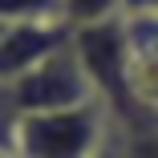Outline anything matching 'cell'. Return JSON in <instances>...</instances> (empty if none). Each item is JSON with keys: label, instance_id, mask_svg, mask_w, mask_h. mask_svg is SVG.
Returning a JSON list of instances; mask_svg holds the SVG:
<instances>
[{"label": "cell", "instance_id": "obj_1", "mask_svg": "<svg viewBox=\"0 0 158 158\" xmlns=\"http://www.w3.org/2000/svg\"><path fill=\"white\" fill-rule=\"evenodd\" d=\"M4 106H8V122L16 118H33V114H61V110H77L89 106V93H98L77 57V45L53 53L49 61H41L37 69H28L12 81H4Z\"/></svg>", "mask_w": 158, "mask_h": 158}, {"label": "cell", "instance_id": "obj_2", "mask_svg": "<svg viewBox=\"0 0 158 158\" xmlns=\"http://www.w3.org/2000/svg\"><path fill=\"white\" fill-rule=\"evenodd\" d=\"M102 106H77L61 114H33L16 118L12 126V146L20 158H102Z\"/></svg>", "mask_w": 158, "mask_h": 158}, {"label": "cell", "instance_id": "obj_3", "mask_svg": "<svg viewBox=\"0 0 158 158\" xmlns=\"http://www.w3.org/2000/svg\"><path fill=\"white\" fill-rule=\"evenodd\" d=\"M77 37L73 24H4V45H0V69L4 81L37 69L53 53L69 49Z\"/></svg>", "mask_w": 158, "mask_h": 158}, {"label": "cell", "instance_id": "obj_4", "mask_svg": "<svg viewBox=\"0 0 158 158\" xmlns=\"http://www.w3.org/2000/svg\"><path fill=\"white\" fill-rule=\"evenodd\" d=\"M4 24H69L65 0H0Z\"/></svg>", "mask_w": 158, "mask_h": 158}, {"label": "cell", "instance_id": "obj_5", "mask_svg": "<svg viewBox=\"0 0 158 158\" xmlns=\"http://www.w3.org/2000/svg\"><path fill=\"white\" fill-rule=\"evenodd\" d=\"M122 8H126V0H65V16H69V24H73V28L114 20Z\"/></svg>", "mask_w": 158, "mask_h": 158}, {"label": "cell", "instance_id": "obj_6", "mask_svg": "<svg viewBox=\"0 0 158 158\" xmlns=\"http://www.w3.org/2000/svg\"><path fill=\"white\" fill-rule=\"evenodd\" d=\"M130 150H134V158H158V134L154 138H134Z\"/></svg>", "mask_w": 158, "mask_h": 158}, {"label": "cell", "instance_id": "obj_7", "mask_svg": "<svg viewBox=\"0 0 158 158\" xmlns=\"http://www.w3.org/2000/svg\"><path fill=\"white\" fill-rule=\"evenodd\" d=\"M126 8H130V16H154L158 0H126Z\"/></svg>", "mask_w": 158, "mask_h": 158}]
</instances>
